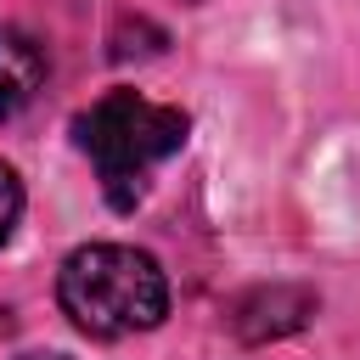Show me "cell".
Instances as JSON below:
<instances>
[{
    "label": "cell",
    "instance_id": "8992f818",
    "mask_svg": "<svg viewBox=\"0 0 360 360\" xmlns=\"http://www.w3.org/2000/svg\"><path fill=\"white\" fill-rule=\"evenodd\" d=\"M22 360H68V354H22Z\"/></svg>",
    "mask_w": 360,
    "mask_h": 360
},
{
    "label": "cell",
    "instance_id": "5b68a950",
    "mask_svg": "<svg viewBox=\"0 0 360 360\" xmlns=\"http://www.w3.org/2000/svg\"><path fill=\"white\" fill-rule=\"evenodd\" d=\"M17 214H22V180H17V169H11V163H0V242L11 236Z\"/></svg>",
    "mask_w": 360,
    "mask_h": 360
},
{
    "label": "cell",
    "instance_id": "277c9868",
    "mask_svg": "<svg viewBox=\"0 0 360 360\" xmlns=\"http://www.w3.org/2000/svg\"><path fill=\"white\" fill-rule=\"evenodd\" d=\"M45 84V51L39 39L17 34V28H0V118L22 112Z\"/></svg>",
    "mask_w": 360,
    "mask_h": 360
},
{
    "label": "cell",
    "instance_id": "6da1fadb",
    "mask_svg": "<svg viewBox=\"0 0 360 360\" xmlns=\"http://www.w3.org/2000/svg\"><path fill=\"white\" fill-rule=\"evenodd\" d=\"M56 298L68 321L90 338H129L152 332L169 315V281L163 264L124 242H84L62 259Z\"/></svg>",
    "mask_w": 360,
    "mask_h": 360
},
{
    "label": "cell",
    "instance_id": "7a4b0ae2",
    "mask_svg": "<svg viewBox=\"0 0 360 360\" xmlns=\"http://www.w3.org/2000/svg\"><path fill=\"white\" fill-rule=\"evenodd\" d=\"M73 135H79V152L96 163V180H101L107 202L112 208H135L146 180H152V169L186 146L191 118L180 107L146 101L135 90H107L90 112L73 118Z\"/></svg>",
    "mask_w": 360,
    "mask_h": 360
},
{
    "label": "cell",
    "instance_id": "3957f363",
    "mask_svg": "<svg viewBox=\"0 0 360 360\" xmlns=\"http://www.w3.org/2000/svg\"><path fill=\"white\" fill-rule=\"evenodd\" d=\"M315 315V298L298 292V287H270V292H248L236 304V332L248 343H264V338H281V332H298L304 321Z\"/></svg>",
    "mask_w": 360,
    "mask_h": 360
}]
</instances>
